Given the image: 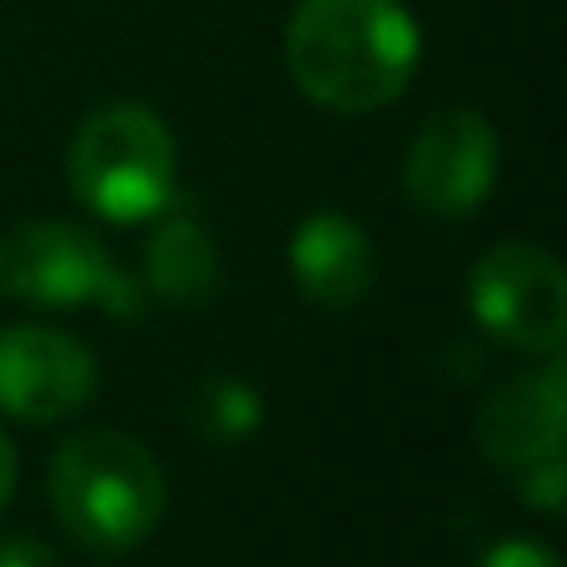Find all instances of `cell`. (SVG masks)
<instances>
[{
  "mask_svg": "<svg viewBox=\"0 0 567 567\" xmlns=\"http://www.w3.org/2000/svg\"><path fill=\"white\" fill-rule=\"evenodd\" d=\"M225 265H219V245L195 215H165L159 229L150 235L145 249V284L155 299L175 303V309H205L215 303Z\"/></svg>",
  "mask_w": 567,
  "mask_h": 567,
  "instance_id": "30bf717a",
  "label": "cell"
},
{
  "mask_svg": "<svg viewBox=\"0 0 567 567\" xmlns=\"http://www.w3.org/2000/svg\"><path fill=\"white\" fill-rule=\"evenodd\" d=\"M503 145L488 115L468 105L433 110L403 155V195L439 219L473 215L498 185Z\"/></svg>",
  "mask_w": 567,
  "mask_h": 567,
  "instance_id": "8992f818",
  "label": "cell"
},
{
  "mask_svg": "<svg viewBox=\"0 0 567 567\" xmlns=\"http://www.w3.org/2000/svg\"><path fill=\"white\" fill-rule=\"evenodd\" d=\"M289 269L313 303L353 309L373 284V239L359 219L339 215V209H319L293 229Z\"/></svg>",
  "mask_w": 567,
  "mask_h": 567,
  "instance_id": "9c48e42d",
  "label": "cell"
},
{
  "mask_svg": "<svg viewBox=\"0 0 567 567\" xmlns=\"http://www.w3.org/2000/svg\"><path fill=\"white\" fill-rule=\"evenodd\" d=\"M513 483H518V493H523V503H528V508L563 513V458L558 463H543V468L518 473Z\"/></svg>",
  "mask_w": 567,
  "mask_h": 567,
  "instance_id": "7c38bea8",
  "label": "cell"
},
{
  "mask_svg": "<svg viewBox=\"0 0 567 567\" xmlns=\"http://www.w3.org/2000/svg\"><path fill=\"white\" fill-rule=\"evenodd\" d=\"M50 503L70 538L100 553L140 548L165 518V468L140 439L90 429L50 458Z\"/></svg>",
  "mask_w": 567,
  "mask_h": 567,
  "instance_id": "7a4b0ae2",
  "label": "cell"
},
{
  "mask_svg": "<svg viewBox=\"0 0 567 567\" xmlns=\"http://www.w3.org/2000/svg\"><path fill=\"white\" fill-rule=\"evenodd\" d=\"M423 30L403 0H299L284 25V65L323 110L369 115L413 85Z\"/></svg>",
  "mask_w": 567,
  "mask_h": 567,
  "instance_id": "6da1fadb",
  "label": "cell"
},
{
  "mask_svg": "<svg viewBox=\"0 0 567 567\" xmlns=\"http://www.w3.org/2000/svg\"><path fill=\"white\" fill-rule=\"evenodd\" d=\"M0 567H55V558H50L45 543L10 533V538H0Z\"/></svg>",
  "mask_w": 567,
  "mask_h": 567,
  "instance_id": "5bb4252c",
  "label": "cell"
},
{
  "mask_svg": "<svg viewBox=\"0 0 567 567\" xmlns=\"http://www.w3.org/2000/svg\"><path fill=\"white\" fill-rule=\"evenodd\" d=\"M563 403H567V369L553 353L538 373H518L503 389L488 393L478 409V449L493 468L508 478L543 463L563 458Z\"/></svg>",
  "mask_w": 567,
  "mask_h": 567,
  "instance_id": "ba28073f",
  "label": "cell"
},
{
  "mask_svg": "<svg viewBox=\"0 0 567 567\" xmlns=\"http://www.w3.org/2000/svg\"><path fill=\"white\" fill-rule=\"evenodd\" d=\"M478 567H563L558 553L543 548V543H528V538H503L483 553Z\"/></svg>",
  "mask_w": 567,
  "mask_h": 567,
  "instance_id": "4fadbf2b",
  "label": "cell"
},
{
  "mask_svg": "<svg viewBox=\"0 0 567 567\" xmlns=\"http://www.w3.org/2000/svg\"><path fill=\"white\" fill-rule=\"evenodd\" d=\"M259 419H265L259 389H249V383H239V379H219L215 389H209V429L215 433L245 439V433L259 429Z\"/></svg>",
  "mask_w": 567,
  "mask_h": 567,
  "instance_id": "8fae6325",
  "label": "cell"
},
{
  "mask_svg": "<svg viewBox=\"0 0 567 567\" xmlns=\"http://www.w3.org/2000/svg\"><path fill=\"white\" fill-rule=\"evenodd\" d=\"M10 488H16V443H10V433L0 429V508H6Z\"/></svg>",
  "mask_w": 567,
  "mask_h": 567,
  "instance_id": "9a60e30c",
  "label": "cell"
},
{
  "mask_svg": "<svg viewBox=\"0 0 567 567\" xmlns=\"http://www.w3.org/2000/svg\"><path fill=\"white\" fill-rule=\"evenodd\" d=\"M468 303L488 333L513 349L558 353L567 333V275L553 249L533 239H503L473 265Z\"/></svg>",
  "mask_w": 567,
  "mask_h": 567,
  "instance_id": "5b68a950",
  "label": "cell"
},
{
  "mask_svg": "<svg viewBox=\"0 0 567 567\" xmlns=\"http://www.w3.org/2000/svg\"><path fill=\"white\" fill-rule=\"evenodd\" d=\"M175 135L150 105L110 100L80 120L70 140V189L110 225L155 219L175 199Z\"/></svg>",
  "mask_w": 567,
  "mask_h": 567,
  "instance_id": "3957f363",
  "label": "cell"
},
{
  "mask_svg": "<svg viewBox=\"0 0 567 567\" xmlns=\"http://www.w3.org/2000/svg\"><path fill=\"white\" fill-rule=\"evenodd\" d=\"M100 363L75 333L50 323L0 329V413L25 423L70 419L95 399Z\"/></svg>",
  "mask_w": 567,
  "mask_h": 567,
  "instance_id": "52a82bcc",
  "label": "cell"
},
{
  "mask_svg": "<svg viewBox=\"0 0 567 567\" xmlns=\"http://www.w3.org/2000/svg\"><path fill=\"white\" fill-rule=\"evenodd\" d=\"M0 289L30 309L100 303L115 319L140 313V284L120 275L110 249L75 219H30L0 239Z\"/></svg>",
  "mask_w": 567,
  "mask_h": 567,
  "instance_id": "277c9868",
  "label": "cell"
}]
</instances>
